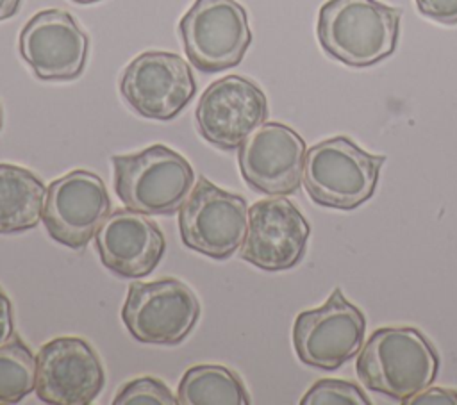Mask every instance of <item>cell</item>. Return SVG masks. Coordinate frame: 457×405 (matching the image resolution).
<instances>
[{
    "mask_svg": "<svg viewBox=\"0 0 457 405\" xmlns=\"http://www.w3.org/2000/svg\"><path fill=\"white\" fill-rule=\"evenodd\" d=\"M45 198L39 177L16 164H0V234L34 228L43 219Z\"/></svg>",
    "mask_w": 457,
    "mask_h": 405,
    "instance_id": "e0dca14e",
    "label": "cell"
},
{
    "mask_svg": "<svg viewBox=\"0 0 457 405\" xmlns=\"http://www.w3.org/2000/svg\"><path fill=\"white\" fill-rule=\"evenodd\" d=\"M75 4H96V2H102V0H71Z\"/></svg>",
    "mask_w": 457,
    "mask_h": 405,
    "instance_id": "484cf974",
    "label": "cell"
},
{
    "mask_svg": "<svg viewBox=\"0 0 457 405\" xmlns=\"http://www.w3.org/2000/svg\"><path fill=\"white\" fill-rule=\"evenodd\" d=\"M14 332V318L12 305L7 294L0 289V344L7 343Z\"/></svg>",
    "mask_w": 457,
    "mask_h": 405,
    "instance_id": "cb8c5ba5",
    "label": "cell"
},
{
    "mask_svg": "<svg viewBox=\"0 0 457 405\" xmlns=\"http://www.w3.org/2000/svg\"><path fill=\"white\" fill-rule=\"evenodd\" d=\"M400 18L402 9L378 0H327L318 12L316 34L332 59L368 68L395 52Z\"/></svg>",
    "mask_w": 457,
    "mask_h": 405,
    "instance_id": "6da1fadb",
    "label": "cell"
},
{
    "mask_svg": "<svg viewBox=\"0 0 457 405\" xmlns=\"http://www.w3.org/2000/svg\"><path fill=\"white\" fill-rule=\"evenodd\" d=\"M114 191L127 209L143 214H173L195 184L191 164L164 145L137 153L112 155Z\"/></svg>",
    "mask_w": 457,
    "mask_h": 405,
    "instance_id": "277c9868",
    "label": "cell"
},
{
    "mask_svg": "<svg viewBox=\"0 0 457 405\" xmlns=\"http://www.w3.org/2000/svg\"><path fill=\"white\" fill-rule=\"evenodd\" d=\"M248 207L243 196L200 177L179 209L182 243L211 259H228L246 236Z\"/></svg>",
    "mask_w": 457,
    "mask_h": 405,
    "instance_id": "8992f818",
    "label": "cell"
},
{
    "mask_svg": "<svg viewBox=\"0 0 457 405\" xmlns=\"http://www.w3.org/2000/svg\"><path fill=\"white\" fill-rule=\"evenodd\" d=\"M311 227L298 207L273 196L255 202L248 211L241 259L264 271H284L296 266L307 246Z\"/></svg>",
    "mask_w": 457,
    "mask_h": 405,
    "instance_id": "5bb4252c",
    "label": "cell"
},
{
    "mask_svg": "<svg viewBox=\"0 0 457 405\" xmlns=\"http://www.w3.org/2000/svg\"><path fill=\"white\" fill-rule=\"evenodd\" d=\"M179 32L189 62L205 73L237 66L252 43L248 14L236 0H195Z\"/></svg>",
    "mask_w": 457,
    "mask_h": 405,
    "instance_id": "5b68a950",
    "label": "cell"
},
{
    "mask_svg": "<svg viewBox=\"0 0 457 405\" xmlns=\"http://www.w3.org/2000/svg\"><path fill=\"white\" fill-rule=\"evenodd\" d=\"M386 155L368 153L350 137L336 136L305 152L303 187L318 205L352 211L371 198Z\"/></svg>",
    "mask_w": 457,
    "mask_h": 405,
    "instance_id": "3957f363",
    "label": "cell"
},
{
    "mask_svg": "<svg viewBox=\"0 0 457 405\" xmlns=\"http://www.w3.org/2000/svg\"><path fill=\"white\" fill-rule=\"evenodd\" d=\"M302 405H370L364 391L348 382L336 378L318 380L300 400Z\"/></svg>",
    "mask_w": 457,
    "mask_h": 405,
    "instance_id": "ffe728a7",
    "label": "cell"
},
{
    "mask_svg": "<svg viewBox=\"0 0 457 405\" xmlns=\"http://www.w3.org/2000/svg\"><path fill=\"white\" fill-rule=\"evenodd\" d=\"M405 403H416V405H427V403H457V393L450 389H441V387H432V389H423L421 393L411 396L405 400Z\"/></svg>",
    "mask_w": 457,
    "mask_h": 405,
    "instance_id": "603a6c76",
    "label": "cell"
},
{
    "mask_svg": "<svg viewBox=\"0 0 457 405\" xmlns=\"http://www.w3.org/2000/svg\"><path fill=\"white\" fill-rule=\"evenodd\" d=\"M266 118V95L239 75H227L207 86L195 109L198 134L221 150L239 148Z\"/></svg>",
    "mask_w": 457,
    "mask_h": 405,
    "instance_id": "8fae6325",
    "label": "cell"
},
{
    "mask_svg": "<svg viewBox=\"0 0 457 405\" xmlns=\"http://www.w3.org/2000/svg\"><path fill=\"white\" fill-rule=\"evenodd\" d=\"M418 11L443 25H457V0H414Z\"/></svg>",
    "mask_w": 457,
    "mask_h": 405,
    "instance_id": "7402d4cb",
    "label": "cell"
},
{
    "mask_svg": "<svg viewBox=\"0 0 457 405\" xmlns=\"http://www.w3.org/2000/svg\"><path fill=\"white\" fill-rule=\"evenodd\" d=\"M182 405H248L241 378L225 366L200 364L189 368L177 389Z\"/></svg>",
    "mask_w": 457,
    "mask_h": 405,
    "instance_id": "ac0fdd59",
    "label": "cell"
},
{
    "mask_svg": "<svg viewBox=\"0 0 457 405\" xmlns=\"http://www.w3.org/2000/svg\"><path fill=\"white\" fill-rule=\"evenodd\" d=\"M21 0H0V21L12 18L20 9Z\"/></svg>",
    "mask_w": 457,
    "mask_h": 405,
    "instance_id": "d4e9b609",
    "label": "cell"
},
{
    "mask_svg": "<svg viewBox=\"0 0 457 405\" xmlns=\"http://www.w3.org/2000/svg\"><path fill=\"white\" fill-rule=\"evenodd\" d=\"M114 405H177L173 393L154 376H141L127 382L114 396Z\"/></svg>",
    "mask_w": 457,
    "mask_h": 405,
    "instance_id": "44dd1931",
    "label": "cell"
},
{
    "mask_svg": "<svg viewBox=\"0 0 457 405\" xmlns=\"http://www.w3.org/2000/svg\"><path fill=\"white\" fill-rule=\"evenodd\" d=\"M95 244L102 264L121 278L150 275L166 250L157 223L132 209L111 212L95 234Z\"/></svg>",
    "mask_w": 457,
    "mask_h": 405,
    "instance_id": "2e32d148",
    "label": "cell"
},
{
    "mask_svg": "<svg viewBox=\"0 0 457 405\" xmlns=\"http://www.w3.org/2000/svg\"><path fill=\"white\" fill-rule=\"evenodd\" d=\"M305 141L291 127L264 121L239 146L237 162L245 182L268 196L293 194L303 178Z\"/></svg>",
    "mask_w": 457,
    "mask_h": 405,
    "instance_id": "7c38bea8",
    "label": "cell"
},
{
    "mask_svg": "<svg viewBox=\"0 0 457 405\" xmlns=\"http://www.w3.org/2000/svg\"><path fill=\"white\" fill-rule=\"evenodd\" d=\"M439 369L428 339L412 326H386L371 334L357 357V376L370 391L405 401L427 389Z\"/></svg>",
    "mask_w": 457,
    "mask_h": 405,
    "instance_id": "7a4b0ae2",
    "label": "cell"
},
{
    "mask_svg": "<svg viewBox=\"0 0 457 405\" xmlns=\"http://www.w3.org/2000/svg\"><path fill=\"white\" fill-rule=\"evenodd\" d=\"M0 128H2V105H0Z\"/></svg>",
    "mask_w": 457,
    "mask_h": 405,
    "instance_id": "4316f807",
    "label": "cell"
},
{
    "mask_svg": "<svg viewBox=\"0 0 457 405\" xmlns=\"http://www.w3.org/2000/svg\"><path fill=\"white\" fill-rule=\"evenodd\" d=\"M200 318L196 294L177 278L148 284L132 282L121 309V319L134 339L148 344H179Z\"/></svg>",
    "mask_w": 457,
    "mask_h": 405,
    "instance_id": "52a82bcc",
    "label": "cell"
},
{
    "mask_svg": "<svg viewBox=\"0 0 457 405\" xmlns=\"http://www.w3.org/2000/svg\"><path fill=\"white\" fill-rule=\"evenodd\" d=\"M120 93L139 116L166 121L191 102L196 80L180 55L150 50L129 62L120 79Z\"/></svg>",
    "mask_w": 457,
    "mask_h": 405,
    "instance_id": "9c48e42d",
    "label": "cell"
},
{
    "mask_svg": "<svg viewBox=\"0 0 457 405\" xmlns=\"http://www.w3.org/2000/svg\"><path fill=\"white\" fill-rule=\"evenodd\" d=\"M364 332V314L336 287L321 307L296 316L293 346L303 364L334 371L361 351Z\"/></svg>",
    "mask_w": 457,
    "mask_h": 405,
    "instance_id": "ba28073f",
    "label": "cell"
},
{
    "mask_svg": "<svg viewBox=\"0 0 457 405\" xmlns=\"http://www.w3.org/2000/svg\"><path fill=\"white\" fill-rule=\"evenodd\" d=\"M105 384L96 351L82 337H55L36 357V394L50 405H87Z\"/></svg>",
    "mask_w": 457,
    "mask_h": 405,
    "instance_id": "4fadbf2b",
    "label": "cell"
},
{
    "mask_svg": "<svg viewBox=\"0 0 457 405\" xmlns=\"http://www.w3.org/2000/svg\"><path fill=\"white\" fill-rule=\"evenodd\" d=\"M36 389V357L16 335L0 344V403H18Z\"/></svg>",
    "mask_w": 457,
    "mask_h": 405,
    "instance_id": "d6986e66",
    "label": "cell"
},
{
    "mask_svg": "<svg viewBox=\"0 0 457 405\" xmlns=\"http://www.w3.org/2000/svg\"><path fill=\"white\" fill-rule=\"evenodd\" d=\"M20 55L41 80H73L86 66L89 39L62 9L36 12L21 29Z\"/></svg>",
    "mask_w": 457,
    "mask_h": 405,
    "instance_id": "9a60e30c",
    "label": "cell"
},
{
    "mask_svg": "<svg viewBox=\"0 0 457 405\" xmlns=\"http://www.w3.org/2000/svg\"><path fill=\"white\" fill-rule=\"evenodd\" d=\"M109 211L104 180L96 173L75 169L55 178L46 189L43 225L54 241L82 252Z\"/></svg>",
    "mask_w": 457,
    "mask_h": 405,
    "instance_id": "30bf717a",
    "label": "cell"
}]
</instances>
